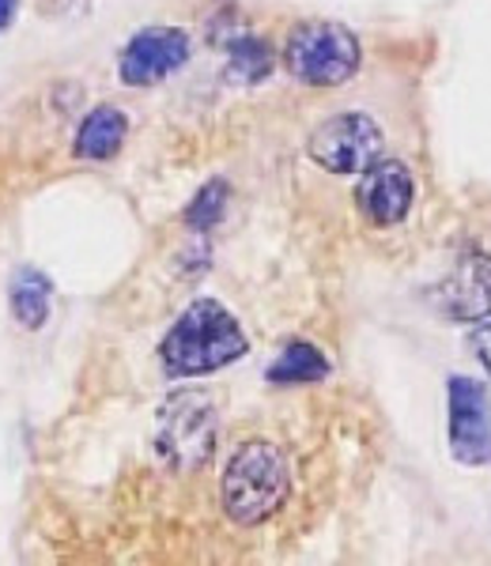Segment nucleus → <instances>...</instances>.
<instances>
[{
	"instance_id": "13",
	"label": "nucleus",
	"mask_w": 491,
	"mask_h": 566,
	"mask_svg": "<svg viewBox=\"0 0 491 566\" xmlns=\"http://www.w3.org/2000/svg\"><path fill=\"white\" fill-rule=\"evenodd\" d=\"M223 57H227V76L234 84H261V80L272 76L276 69V50L261 39V34H234L223 45Z\"/></svg>"
},
{
	"instance_id": "1",
	"label": "nucleus",
	"mask_w": 491,
	"mask_h": 566,
	"mask_svg": "<svg viewBox=\"0 0 491 566\" xmlns=\"http://www.w3.org/2000/svg\"><path fill=\"white\" fill-rule=\"evenodd\" d=\"M245 352H250V336L239 317L220 298L208 295L181 310L159 340V363L167 378H205L239 363Z\"/></svg>"
},
{
	"instance_id": "3",
	"label": "nucleus",
	"mask_w": 491,
	"mask_h": 566,
	"mask_svg": "<svg viewBox=\"0 0 491 566\" xmlns=\"http://www.w3.org/2000/svg\"><path fill=\"white\" fill-rule=\"evenodd\" d=\"M220 442V408L208 389H175L156 412L152 446L156 458L175 472H197L212 461Z\"/></svg>"
},
{
	"instance_id": "8",
	"label": "nucleus",
	"mask_w": 491,
	"mask_h": 566,
	"mask_svg": "<svg viewBox=\"0 0 491 566\" xmlns=\"http://www.w3.org/2000/svg\"><path fill=\"white\" fill-rule=\"evenodd\" d=\"M435 306L442 317L461 325H480L491 317V253L472 245L453 261L447 280L435 287Z\"/></svg>"
},
{
	"instance_id": "11",
	"label": "nucleus",
	"mask_w": 491,
	"mask_h": 566,
	"mask_svg": "<svg viewBox=\"0 0 491 566\" xmlns=\"http://www.w3.org/2000/svg\"><path fill=\"white\" fill-rule=\"evenodd\" d=\"M8 310H12L15 325L39 333L53 314V280L34 264H20L8 280Z\"/></svg>"
},
{
	"instance_id": "9",
	"label": "nucleus",
	"mask_w": 491,
	"mask_h": 566,
	"mask_svg": "<svg viewBox=\"0 0 491 566\" xmlns=\"http://www.w3.org/2000/svg\"><path fill=\"white\" fill-rule=\"evenodd\" d=\"M416 205V178L401 159H375L356 181V208L370 227L405 223Z\"/></svg>"
},
{
	"instance_id": "2",
	"label": "nucleus",
	"mask_w": 491,
	"mask_h": 566,
	"mask_svg": "<svg viewBox=\"0 0 491 566\" xmlns=\"http://www.w3.org/2000/svg\"><path fill=\"white\" fill-rule=\"evenodd\" d=\"M291 495L288 453L269 438H245L223 464L220 506L227 522L239 528H258L284 510Z\"/></svg>"
},
{
	"instance_id": "4",
	"label": "nucleus",
	"mask_w": 491,
	"mask_h": 566,
	"mask_svg": "<svg viewBox=\"0 0 491 566\" xmlns=\"http://www.w3.org/2000/svg\"><path fill=\"white\" fill-rule=\"evenodd\" d=\"M363 65V45L341 20H299L284 39V69L303 87H344Z\"/></svg>"
},
{
	"instance_id": "14",
	"label": "nucleus",
	"mask_w": 491,
	"mask_h": 566,
	"mask_svg": "<svg viewBox=\"0 0 491 566\" xmlns=\"http://www.w3.org/2000/svg\"><path fill=\"white\" fill-rule=\"evenodd\" d=\"M227 205H231V186H227L223 178H208L205 186L194 193V200L186 205V212H181V223L205 239V234H212L216 227L223 223Z\"/></svg>"
},
{
	"instance_id": "16",
	"label": "nucleus",
	"mask_w": 491,
	"mask_h": 566,
	"mask_svg": "<svg viewBox=\"0 0 491 566\" xmlns=\"http://www.w3.org/2000/svg\"><path fill=\"white\" fill-rule=\"evenodd\" d=\"M20 4H23V0H0V34L12 31L15 15H20Z\"/></svg>"
},
{
	"instance_id": "12",
	"label": "nucleus",
	"mask_w": 491,
	"mask_h": 566,
	"mask_svg": "<svg viewBox=\"0 0 491 566\" xmlns=\"http://www.w3.org/2000/svg\"><path fill=\"white\" fill-rule=\"evenodd\" d=\"M333 374V363L317 344L311 340H291L276 359L269 363L265 378L269 386H317Z\"/></svg>"
},
{
	"instance_id": "6",
	"label": "nucleus",
	"mask_w": 491,
	"mask_h": 566,
	"mask_svg": "<svg viewBox=\"0 0 491 566\" xmlns=\"http://www.w3.org/2000/svg\"><path fill=\"white\" fill-rule=\"evenodd\" d=\"M194 57V39L186 27L152 23L140 27L117 53V80L125 87H156L181 72Z\"/></svg>"
},
{
	"instance_id": "7",
	"label": "nucleus",
	"mask_w": 491,
	"mask_h": 566,
	"mask_svg": "<svg viewBox=\"0 0 491 566\" xmlns=\"http://www.w3.org/2000/svg\"><path fill=\"white\" fill-rule=\"evenodd\" d=\"M447 442L453 461L466 469L491 464V392L469 374L447 381Z\"/></svg>"
},
{
	"instance_id": "5",
	"label": "nucleus",
	"mask_w": 491,
	"mask_h": 566,
	"mask_svg": "<svg viewBox=\"0 0 491 566\" xmlns=\"http://www.w3.org/2000/svg\"><path fill=\"white\" fill-rule=\"evenodd\" d=\"M306 155L330 175H363L382 159V125L363 109H341L306 136Z\"/></svg>"
},
{
	"instance_id": "15",
	"label": "nucleus",
	"mask_w": 491,
	"mask_h": 566,
	"mask_svg": "<svg viewBox=\"0 0 491 566\" xmlns=\"http://www.w3.org/2000/svg\"><path fill=\"white\" fill-rule=\"evenodd\" d=\"M469 348L477 352V359L484 363V370H488V378H491V322L472 325V333H469Z\"/></svg>"
},
{
	"instance_id": "10",
	"label": "nucleus",
	"mask_w": 491,
	"mask_h": 566,
	"mask_svg": "<svg viewBox=\"0 0 491 566\" xmlns=\"http://www.w3.org/2000/svg\"><path fill=\"white\" fill-rule=\"evenodd\" d=\"M125 140H129V117H125V109L114 103H98L87 109L76 136H72V155L84 163H111L125 148Z\"/></svg>"
}]
</instances>
